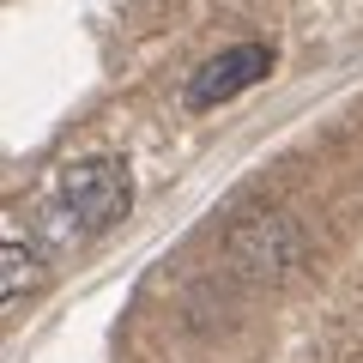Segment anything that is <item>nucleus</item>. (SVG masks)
<instances>
[{
	"label": "nucleus",
	"instance_id": "2",
	"mask_svg": "<svg viewBox=\"0 0 363 363\" xmlns=\"http://www.w3.org/2000/svg\"><path fill=\"white\" fill-rule=\"evenodd\" d=\"M272 73V49L267 43H236V49H218L194 79H188V109H218L224 97L248 91L255 79Z\"/></svg>",
	"mask_w": 363,
	"mask_h": 363
},
{
	"label": "nucleus",
	"instance_id": "3",
	"mask_svg": "<svg viewBox=\"0 0 363 363\" xmlns=\"http://www.w3.org/2000/svg\"><path fill=\"white\" fill-rule=\"evenodd\" d=\"M30 285H37V248L25 236H6V248H0V297L18 303Z\"/></svg>",
	"mask_w": 363,
	"mask_h": 363
},
{
	"label": "nucleus",
	"instance_id": "1",
	"mask_svg": "<svg viewBox=\"0 0 363 363\" xmlns=\"http://www.w3.org/2000/svg\"><path fill=\"white\" fill-rule=\"evenodd\" d=\"M133 206V176L116 152H97V157H79V164L61 169V188H55V212L73 224L79 236H104L128 218Z\"/></svg>",
	"mask_w": 363,
	"mask_h": 363
}]
</instances>
